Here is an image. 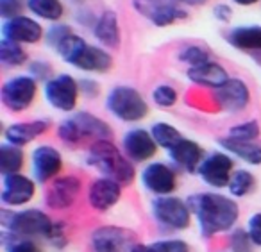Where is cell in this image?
Listing matches in <instances>:
<instances>
[{"instance_id": "obj_11", "label": "cell", "mask_w": 261, "mask_h": 252, "mask_svg": "<svg viewBox=\"0 0 261 252\" xmlns=\"http://www.w3.org/2000/svg\"><path fill=\"white\" fill-rule=\"evenodd\" d=\"M135 245V234L118 225H102L91 234L93 252H130Z\"/></svg>"}, {"instance_id": "obj_27", "label": "cell", "mask_w": 261, "mask_h": 252, "mask_svg": "<svg viewBox=\"0 0 261 252\" xmlns=\"http://www.w3.org/2000/svg\"><path fill=\"white\" fill-rule=\"evenodd\" d=\"M25 154L22 147H16L8 141L0 145V173L2 175H11V173H22Z\"/></svg>"}, {"instance_id": "obj_20", "label": "cell", "mask_w": 261, "mask_h": 252, "mask_svg": "<svg viewBox=\"0 0 261 252\" xmlns=\"http://www.w3.org/2000/svg\"><path fill=\"white\" fill-rule=\"evenodd\" d=\"M120 198H122V184L108 177L95 179L88 190V202L98 213H106L115 208Z\"/></svg>"}, {"instance_id": "obj_8", "label": "cell", "mask_w": 261, "mask_h": 252, "mask_svg": "<svg viewBox=\"0 0 261 252\" xmlns=\"http://www.w3.org/2000/svg\"><path fill=\"white\" fill-rule=\"evenodd\" d=\"M38 95V81L27 75H15L2 84L0 98L2 104L13 113H22L33 106Z\"/></svg>"}, {"instance_id": "obj_22", "label": "cell", "mask_w": 261, "mask_h": 252, "mask_svg": "<svg viewBox=\"0 0 261 252\" xmlns=\"http://www.w3.org/2000/svg\"><path fill=\"white\" fill-rule=\"evenodd\" d=\"M168 158L175 163V166H179L188 173H193L199 172V166L202 165L204 150L197 141L182 138L175 147L168 150Z\"/></svg>"}, {"instance_id": "obj_21", "label": "cell", "mask_w": 261, "mask_h": 252, "mask_svg": "<svg viewBox=\"0 0 261 252\" xmlns=\"http://www.w3.org/2000/svg\"><path fill=\"white\" fill-rule=\"evenodd\" d=\"M50 129V122L45 118L31 120V122H16L4 129V140L16 147H25L36 138L43 136Z\"/></svg>"}, {"instance_id": "obj_33", "label": "cell", "mask_w": 261, "mask_h": 252, "mask_svg": "<svg viewBox=\"0 0 261 252\" xmlns=\"http://www.w3.org/2000/svg\"><path fill=\"white\" fill-rule=\"evenodd\" d=\"M179 61L188 65L190 68H193V66H199L211 61V52L206 47H202V45H186L179 52Z\"/></svg>"}, {"instance_id": "obj_24", "label": "cell", "mask_w": 261, "mask_h": 252, "mask_svg": "<svg viewBox=\"0 0 261 252\" xmlns=\"http://www.w3.org/2000/svg\"><path fill=\"white\" fill-rule=\"evenodd\" d=\"M229 45L236 51L249 52L252 58H259L261 54V26H240L234 27L225 36Z\"/></svg>"}, {"instance_id": "obj_39", "label": "cell", "mask_w": 261, "mask_h": 252, "mask_svg": "<svg viewBox=\"0 0 261 252\" xmlns=\"http://www.w3.org/2000/svg\"><path fill=\"white\" fill-rule=\"evenodd\" d=\"M29 75L36 81H43V83H48L52 79V65L48 61H43V59H36V61L29 63Z\"/></svg>"}, {"instance_id": "obj_4", "label": "cell", "mask_w": 261, "mask_h": 252, "mask_svg": "<svg viewBox=\"0 0 261 252\" xmlns=\"http://www.w3.org/2000/svg\"><path fill=\"white\" fill-rule=\"evenodd\" d=\"M113 134L109 123L95 116L93 113L79 111L65 118L58 125V136L66 145H79L86 140H109Z\"/></svg>"}, {"instance_id": "obj_26", "label": "cell", "mask_w": 261, "mask_h": 252, "mask_svg": "<svg viewBox=\"0 0 261 252\" xmlns=\"http://www.w3.org/2000/svg\"><path fill=\"white\" fill-rule=\"evenodd\" d=\"M218 143L222 145V148L229 152V154L236 156L238 159H242L243 163L252 166L261 165V143L259 141H242L234 140V138H222Z\"/></svg>"}, {"instance_id": "obj_15", "label": "cell", "mask_w": 261, "mask_h": 252, "mask_svg": "<svg viewBox=\"0 0 261 252\" xmlns=\"http://www.w3.org/2000/svg\"><path fill=\"white\" fill-rule=\"evenodd\" d=\"M142 184L145 190L154 193L156 197H167L172 195L177 188V173L167 163L154 161L142 170Z\"/></svg>"}, {"instance_id": "obj_32", "label": "cell", "mask_w": 261, "mask_h": 252, "mask_svg": "<svg viewBox=\"0 0 261 252\" xmlns=\"http://www.w3.org/2000/svg\"><path fill=\"white\" fill-rule=\"evenodd\" d=\"M227 188L232 197H245V195L252 193L256 188V177L249 170H234Z\"/></svg>"}, {"instance_id": "obj_37", "label": "cell", "mask_w": 261, "mask_h": 252, "mask_svg": "<svg viewBox=\"0 0 261 252\" xmlns=\"http://www.w3.org/2000/svg\"><path fill=\"white\" fill-rule=\"evenodd\" d=\"M9 236H11V241H4L6 252H43V248L33 238H22L15 234H9Z\"/></svg>"}, {"instance_id": "obj_45", "label": "cell", "mask_w": 261, "mask_h": 252, "mask_svg": "<svg viewBox=\"0 0 261 252\" xmlns=\"http://www.w3.org/2000/svg\"><path fill=\"white\" fill-rule=\"evenodd\" d=\"M179 6H188V8H199V6H206L210 0H175Z\"/></svg>"}, {"instance_id": "obj_46", "label": "cell", "mask_w": 261, "mask_h": 252, "mask_svg": "<svg viewBox=\"0 0 261 252\" xmlns=\"http://www.w3.org/2000/svg\"><path fill=\"white\" fill-rule=\"evenodd\" d=\"M232 2L238 6H254V4H257V2H261V0H232Z\"/></svg>"}, {"instance_id": "obj_40", "label": "cell", "mask_w": 261, "mask_h": 252, "mask_svg": "<svg viewBox=\"0 0 261 252\" xmlns=\"http://www.w3.org/2000/svg\"><path fill=\"white\" fill-rule=\"evenodd\" d=\"M23 8H27V0H0V16L11 20L22 15Z\"/></svg>"}, {"instance_id": "obj_41", "label": "cell", "mask_w": 261, "mask_h": 252, "mask_svg": "<svg viewBox=\"0 0 261 252\" xmlns=\"http://www.w3.org/2000/svg\"><path fill=\"white\" fill-rule=\"evenodd\" d=\"M247 233L256 247H261V213H254L247 223Z\"/></svg>"}, {"instance_id": "obj_2", "label": "cell", "mask_w": 261, "mask_h": 252, "mask_svg": "<svg viewBox=\"0 0 261 252\" xmlns=\"http://www.w3.org/2000/svg\"><path fill=\"white\" fill-rule=\"evenodd\" d=\"M86 163L95 170H98L102 177L116 181L122 186L130 184L136 177L133 161L111 140L93 141V145L88 150Z\"/></svg>"}, {"instance_id": "obj_35", "label": "cell", "mask_w": 261, "mask_h": 252, "mask_svg": "<svg viewBox=\"0 0 261 252\" xmlns=\"http://www.w3.org/2000/svg\"><path fill=\"white\" fill-rule=\"evenodd\" d=\"M152 100L158 108H163V109H168L172 106L177 104L179 100V93L175 88L168 86V84H160L152 90Z\"/></svg>"}, {"instance_id": "obj_29", "label": "cell", "mask_w": 261, "mask_h": 252, "mask_svg": "<svg viewBox=\"0 0 261 252\" xmlns=\"http://www.w3.org/2000/svg\"><path fill=\"white\" fill-rule=\"evenodd\" d=\"M29 61V56L23 51V47L20 43L9 40H0V63L8 68H18L23 66Z\"/></svg>"}, {"instance_id": "obj_42", "label": "cell", "mask_w": 261, "mask_h": 252, "mask_svg": "<svg viewBox=\"0 0 261 252\" xmlns=\"http://www.w3.org/2000/svg\"><path fill=\"white\" fill-rule=\"evenodd\" d=\"M79 88H81V93H84L88 98H95L100 91V86H98L97 81L93 79H83L79 81Z\"/></svg>"}, {"instance_id": "obj_17", "label": "cell", "mask_w": 261, "mask_h": 252, "mask_svg": "<svg viewBox=\"0 0 261 252\" xmlns=\"http://www.w3.org/2000/svg\"><path fill=\"white\" fill-rule=\"evenodd\" d=\"M2 38L20 45H34L43 40L45 33L38 20L20 15L11 20H4V23H2Z\"/></svg>"}, {"instance_id": "obj_44", "label": "cell", "mask_w": 261, "mask_h": 252, "mask_svg": "<svg viewBox=\"0 0 261 252\" xmlns=\"http://www.w3.org/2000/svg\"><path fill=\"white\" fill-rule=\"evenodd\" d=\"M48 240L52 241L54 245H66V234H65V225L61 222L54 223V229H52Z\"/></svg>"}, {"instance_id": "obj_18", "label": "cell", "mask_w": 261, "mask_h": 252, "mask_svg": "<svg viewBox=\"0 0 261 252\" xmlns=\"http://www.w3.org/2000/svg\"><path fill=\"white\" fill-rule=\"evenodd\" d=\"M123 154L133 163H145L156 156L158 143L154 141L150 131L145 129H130L122 138Z\"/></svg>"}, {"instance_id": "obj_12", "label": "cell", "mask_w": 261, "mask_h": 252, "mask_svg": "<svg viewBox=\"0 0 261 252\" xmlns=\"http://www.w3.org/2000/svg\"><path fill=\"white\" fill-rule=\"evenodd\" d=\"M197 173L207 186L217 188V190L227 188L234 173V161L227 152H213L204 158Z\"/></svg>"}, {"instance_id": "obj_34", "label": "cell", "mask_w": 261, "mask_h": 252, "mask_svg": "<svg viewBox=\"0 0 261 252\" xmlns=\"http://www.w3.org/2000/svg\"><path fill=\"white\" fill-rule=\"evenodd\" d=\"M227 136L242 141H256L259 138V123L256 120H247V122L236 123V125H232L229 129Z\"/></svg>"}, {"instance_id": "obj_3", "label": "cell", "mask_w": 261, "mask_h": 252, "mask_svg": "<svg viewBox=\"0 0 261 252\" xmlns=\"http://www.w3.org/2000/svg\"><path fill=\"white\" fill-rule=\"evenodd\" d=\"M61 59L83 72L106 73L113 68V58L108 51L97 45H90L84 38L77 36L75 33L68 36L58 48Z\"/></svg>"}, {"instance_id": "obj_14", "label": "cell", "mask_w": 261, "mask_h": 252, "mask_svg": "<svg viewBox=\"0 0 261 252\" xmlns=\"http://www.w3.org/2000/svg\"><path fill=\"white\" fill-rule=\"evenodd\" d=\"M31 166L36 183H52L63 170V156L52 145H38L31 154Z\"/></svg>"}, {"instance_id": "obj_7", "label": "cell", "mask_w": 261, "mask_h": 252, "mask_svg": "<svg viewBox=\"0 0 261 252\" xmlns=\"http://www.w3.org/2000/svg\"><path fill=\"white\" fill-rule=\"evenodd\" d=\"M150 211L158 223L172 231H185L192 223V209L188 200H182L174 195L156 197L150 204Z\"/></svg>"}, {"instance_id": "obj_38", "label": "cell", "mask_w": 261, "mask_h": 252, "mask_svg": "<svg viewBox=\"0 0 261 252\" xmlns=\"http://www.w3.org/2000/svg\"><path fill=\"white\" fill-rule=\"evenodd\" d=\"M229 245H231L232 252H252V240H250L249 233L243 229H234L229 236Z\"/></svg>"}, {"instance_id": "obj_31", "label": "cell", "mask_w": 261, "mask_h": 252, "mask_svg": "<svg viewBox=\"0 0 261 252\" xmlns=\"http://www.w3.org/2000/svg\"><path fill=\"white\" fill-rule=\"evenodd\" d=\"M130 252H190V245L181 238H170L154 243H136Z\"/></svg>"}, {"instance_id": "obj_36", "label": "cell", "mask_w": 261, "mask_h": 252, "mask_svg": "<svg viewBox=\"0 0 261 252\" xmlns=\"http://www.w3.org/2000/svg\"><path fill=\"white\" fill-rule=\"evenodd\" d=\"M72 34H73L72 27L66 26V23L58 22V23H52V26L45 31V40H47V43L50 45L52 48H58L59 45L68 36H72Z\"/></svg>"}, {"instance_id": "obj_9", "label": "cell", "mask_w": 261, "mask_h": 252, "mask_svg": "<svg viewBox=\"0 0 261 252\" xmlns=\"http://www.w3.org/2000/svg\"><path fill=\"white\" fill-rule=\"evenodd\" d=\"M43 93L47 102L54 109L63 113H72L79 100V81L70 73H59L54 75L48 83H45Z\"/></svg>"}, {"instance_id": "obj_13", "label": "cell", "mask_w": 261, "mask_h": 252, "mask_svg": "<svg viewBox=\"0 0 261 252\" xmlns=\"http://www.w3.org/2000/svg\"><path fill=\"white\" fill-rule=\"evenodd\" d=\"M36 195V181L23 173L2 175V191L0 200L4 208H22L29 204Z\"/></svg>"}, {"instance_id": "obj_28", "label": "cell", "mask_w": 261, "mask_h": 252, "mask_svg": "<svg viewBox=\"0 0 261 252\" xmlns=\"http://www.w3.org/2000/svg\"><path fill=\"white\" fill-rule=\"evenodd\" d=\"M27 9L38 18L54 23H58L65 15V6L61 0H27Z\"/></svg>"}, {"instance_id": "obj_5", "label": "cell", "mask_w": 261, "mask_h": 252, "mask_svg": "<svg viewBox=\"0 0 261 252\" xmlns=\"http://www.w3.org/2000/svg\"><path fill=\"white\" fill-rule=\"evenodd\" d=\"M0 223L4 233L15 234L22 238H36L43 236L48 240L54 223L47 213L41 209H23V211H9L2 209L0 211Z\"/></svg>"}, {"instance_id": "obj_19", "label": "cell", "mask_w": 261, "mask_h": 252, "mask_svg": "<svg viewBox=\"0 0 261 252\" xmlns=\"http://www.w3.org/2000/svg\"><path fill=\"white\" fill-rule=\"evenodd\" d=\"M213 97L217 104L227 113H240L249 106L250 90L245 81L231 77L224 86L213 91Z\"/></svg>"}, {"instance_id": "obj_16", "label": "cell", "mask_w": 261, "mask_h": 252, "mask_svg": "<svg viewBox=\"0 0 261 252\" xmlns=\"http://www.w3.org/2000/svg\"><path fill=\"white\" fill-rule=\"evenodd\" d=\"M83 183L77 175H59L47 188L45 204L50 209H68L77 202Z\"/></svg>"}, {"instance_id": "obj_25", "label": "cell", "mask_w": 261, "mask_h": 252, "mask_svg": "<svg viewBox=\"0 0 261 252\" xmlns=\"http://www.w3.org/2000/svg\"><path fill=\"white\" fill-rule=\"evenodd\" d=\"M93 36L102 47L118 48L122 43V31H120L118 16L115 11H104L93 23Z\"/></svg>"}, {"instance_id": "obj_1", "label": "cell", "mask_w": 261, "mask_h": 252, "mask_svg": "<svg viewBox=\"0 0 261 252\" xmlns=\"http://www.w3.org/2000/svg\"><path fill=\"white\" fill-rule=\"evenodd\" d=\"M188 206L199 222L200 234L204 238L231 231L240 218L238 202L222 193H195L188 197Z\"/></svg>"}, {"instance_id": "obj_6", "label": "cell", "mask_w": 261, "mask_h": 252, "mask_svg": "<svg viewBox=\"0 0 261 252\" xmlns=\"http://www.w3.org/2000/svg\"><path fill=\"white\" fill-rule=\"evenodd\" d=\"M106 108L122 122H140L149 115V104L136 88L115 86L106 97Z\"/></svg>"}, {"instance_id": "obj_23", "label": "cell", "mask_w": 261, "mask_h": 252, "mask_svg": "<svg viewBox=\"0 0 261 252\" xmlns=\"http://www.w3.org/2000/svg\"><path fill=\"white\" fill-rule=\"evenodd\" d=\"M188 79L192 81L193 84H199V86L204 88H211V90H218L220 86H224L231 77H229L227 70L222 65H218L217 61H207L204 65L193 66V68H188L186 72Z\"/></svg>"}, {"instance_id": "obj_30", "label": "cell", "mask_w": 261, "mask_h": 252, "mask_svg": "<svg viewBox=\"0 0 261 252\" xmlns=\"http://www.w3.org/2000/svg\"><path fill=\"white\" fill-rule=\"evenodd\" d=\"M150 134H152L158 147L167 148V150H170L172 147H175L182 140V134L179 133V129H175L172 123L167 122H156L150 127Z\"/></svg>"}, {"instance_id": "obj_10", "label": "cell", "mask_w": 261, "mask_h": 252, "mask_svg": "<svg viewBox=\"0 0 261 252\" xmlns=\"http://www.w3.org/2000/svg\"><path fill=\"white\" fill-rule=\"evenodd\" d=\"M133 8L156 27H168L188 18V11L175 0H133Z\"/></svg>"}, {"instance_id": "obj_43", "label": "cell", "mask_w": 261, "mask_h": 252, "mask_svg": "<svg viewBox=\"0 0 261 252\" xmlns=\"http://www.w3.org/2000/svg\"><path fill=\"white\" fill-rule=\"evenodd\" d=\"M213 16L218 20V22H222V23L231 22V18H232V9H231V6H227V4H217L213 8Z\"/></svg>"}]
</instances>
